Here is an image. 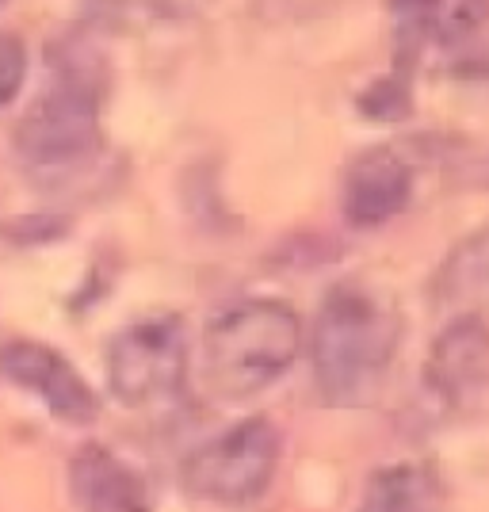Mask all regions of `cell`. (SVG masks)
I'll list each match as a JSON object with an SVG mask.
<instances>
[{
	"label": "cell",
	"mask_w": 489,
	"mask_h": 512,
	"mask_svg": "<svg viewBox=\"0 0 489 512\" xmlns=\"http://www.w3.org/2000/svg\"><path fill=\"white\" fill-rule=\"evenodd\" d=\"M432 299L451 314H482L489 302V222L451 245L432 276Z\"/></svg>",
	"instance_id": "8fae6325"
},
{
	"label": "cell",
	"mask_w": 489,
	"mask_h": 512,
	"mask_svg": "<svg viewBox=\"0 0 489 512\" xmlns=\"http://www.w3.org/2000/svg\"><path fill=\"white\" fill-rule=\"evenodd\" d=\"M302 325L287 302L245 299L207 321L203 375L218 398L241 402L279 383L298 356Z\"/></svg>",
	"instance_id": "3957f363"
},
{
	"label": "cell",
	"mask_w": 489,
	"mask_h": 512,
	"mask_svg": "<svg viewBox=\"0 0 489 512\" xmlns=\"http://www.w3.org/2000/svg\"><path fill=\"white\" fill-rule=\"evenodd\" d=\"M402 344V310L394 295L367 279H341L321 299L310 337L318 398L333 409L375 402Z\"/></svg>",
	"instance_id": "7a4b0ae2"
},
{
	"label": "cell",
	"mask_w": 489,
	"mask_h": 512,
	"mask_svg": "<svg viewBox=\"0 0 489 512\" xmlns=\"http://www.w3.org/2000/svg\"><path fill=\"white\" fill-rule=\"evenodd\" d=\"M0 4H4V0H0Z\"/></svg>",
	"instance_id": "9a60e30c"
},
{
	"label": "cell",
	"mask_w": 489,
	"mask_h": 512,
	"mask_svg": "<svg viewBox=\"0 0 489 512\" xmlns=\"http://www.w3.org/2000/svg\"><path fill=\"white\" fill-rule=\"evenodd\" d=\"M279 451H283V440L276 425L268 417H245L226 432L211 436L207 444H199L184 459L180 482L199 501L249 505L272 486Z\"/></svg>",
	"instance_id": "5b68a950"
},
{
	"label": "cell",
	"mask_w": 489,
	"mask_h": 512,
	"mask_svg": "<svg viewBox=\"0 0 489 512\" xmlns=\"http://www.w3.org/2000/svg\"><path fill=\"white\" fill-rule=\"evenodd\" d=\"M0 375L4 383L23 390L62 425H92L100 417V398L88 379L65 360L58 348L43 341L16 337L0 348Z\"/></svg>",
	"instance_id": "8992f818"
},
{
	"label": "cell",
	"mask_w": 489,
	"mask_h": 512,
	"mask_svg": "<svg viewBox=\"0 0 489 512\" xmlns=\"http://www.w3.org/2000/svg\"><path fill=\"white\" fill-rule=\"evenodd\" d=\"M188 356V329L176 314L130 321L107 341V390L127 409L172 402L188 386Z\"/></svg>",
	"instance_id": "277c9868"
},
{
	"label": "cell",
	"mask_w": 489,
	"mask_h": 512,
	"mask_svg": "<svg viewBox=\"0 0 489 512\" xmlns=\"http://www.w3.org/2000/svg\"><path fill=\"white\" fill-rule=\"evenodd\" d=\"M356 512H444V478L417 459L379 467L367 478Z\"/></svg>",
	"instance_id": "7c38bea8"
},
{
	"label": "cell",
	"mask_w": 489,
	"mask_h": 512,
	"mask_svg": "<svg viewBox=\"0 0 489 512\" xmlns=\"http://www.w3.org/2000/svg\"><path fill=\"white\" fill-rule=\"evenodd\" d=\"M23 81H27V50L12 31H0V107L20 96Z\"/></svg>",
	"instance_id": "5bb4252c"
},
{
	"label": "cell",
	"mask_w": 489,
	"mask_h": 512,
	"mask_svg": "<svg viewBox=\"0 0 489 512\" xmlns=\"http://www.w3.org/2000/svg\"><path fill=\"white\" fill-rule=\"evenodd\" d=\"M394 23V65L409 77V69L428 50H459L467 46L489 20V0H386Z\"/></svg>",
	"instance_id": "ba28073f"
},
{
	"label": "cell",
	"mask_w": 489,
	"mask_h": 512,
	"mask_svg": "<svg viewBox=\"0 0 489 512\" xmlns=\"http://www.w3.org/2000/svg\"><path fill=\"white\" fill-rule=\"evenodd\" d=\"M360 111L375 123H398L413 111V92H409V77L394 73V77H379L360 92Z\"/></svg>",
	"instance_id": "4fadbf2b"
},
{
	"label": "cell",
	"mask_w": 489,
	"mask_h": 512,
	"mask_svg": "<svg viewBox=\"0 0 489 512\" xmlns=\"http://www.w3.org/2000/svg\"><path fill=\"white\" fill-rule=\"evenodd\" d=\"M69 497L77 512H149V486L107 444H85L69 459Z\"/></svg>",
	"instance_id": "30bf717a"
},
{
	"label": "cell",
	"mask_w": 489,
	"mask_h": 512,
	"mask_svg": "<svg viewBox=\"0 0 489 512\" xmlns=\"http://www.w3.org/2000/svg\"><path fill=\"white\" fill-rule=\"evenodd\" d=\"M413 199V169L398 150L390 146H371L352 157L344 169L341 207L344 218L356 230H379L390 218L409 207Z\"/></svg>",
	"instance_id": "9c48e42d"
},
{
	"label": "cell",
	"mask_w": 489,
	"mask_h": 512,
	"mask_svg": "<svg viewBox=\"0 0 489 512\" xmlns=\"http://www.w3.org/2000/svg\"><path fill=\"white\" fill-rule=\"evenodd\" d=\"M428 394L451 413L474 409L489 390V325L482 314H451L425 360Z\"/></svg>",
	"instance_id": "52a82bcc"
},
{
	"label": "cell",
	"mask_w": 489,
	"mask_h": 512,
	"mask_svg": "<svg viewBox=\"0 0 489 512\" xmlns=\"http://www.w3.org/2000/svg\"><path fill=\"white\" fill-rule=\"evenodd\" d=\"M54 85L23 111L12 130V153L35 180L65 184L100 165L104 157L107 62L85 35L69 31L50 46Z\"/></svg>",
	"instance_id": "6da1fadb"
}]
</instances>
